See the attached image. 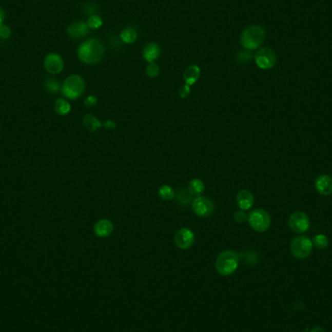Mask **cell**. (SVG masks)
<instances>
[{"label": "cell", "mask_w": 332, "mask_h": 332, "mask_svg": "<svg viewBox=\"0 0 332 332\" xmlns=\"http://www.w3.org/2000/svg\"><path fill=\"white\" fill-rule=\"evenodd\" d=\"M255 62L261 69L269 70L276 65L277 55L272 49L263 47L255 54Z\"/></svg>", "instance_id": "7"}, {"label": "cell", "mask_w": 332, "mask_h": 332, "mask_svg": "<svg viewBox=\"0 0 332 332\" xmlns=\"http://www.w3.org/2000/svg\"><path fill=\"white\" fill-rule=\"evenodd\" d=\"M104 46L97 39H90L82 43L78 49V57L86 64L99 63L104 55Z\"/></svg>", "instance_id": "1"}, {"label": "cell", "mask_w": 332, "mask_h": 332, "mask_svg": "<svg viewBox=\"0 0 332 332\" xmlns=\"http://www.w3.org/2000/svg\"><path fill=\"white\" fill-rule=\"evenodd\" d=\"M191 207L193 213L200 218H208L215 212L214 202L210 198L202 196L192 200Z\"/></svg>", "instance_id": "8"}, {"label": "cell", "mask_w": 332, "mask_h": 332, "mask_svg": "<svg viewBox=\"0 0 332 332\" xmlns=\"http://www.w3.org/2000/svg\"><path fill=\"white\" fill-rule=\"evenodd\" d=\"M239 256L231 250L222 251L216 260V270L222 276H229L238 268Z\"/></svg>", "instance_id": "3"}, {"label": "cell", "mask_w": 332, "mask_h": 332, "mask_svg": "<svg viewBox=\"0 0 332 332\" xmlns=\"http://www.w3.org/2000/svg\"><path fill=\"white\" fill-rule=\"evenodd\" d=\"M62 93L66 99H79L86 90V83L80 75H70L67 77L62 86Z\"/></svg>", "instance_id": "4"}, {"label": "cell", "mask_w": 332, "mask_h": 332, "mask_svg": "<svg viewBox=\"0 0 332 332\" xmlns=\"http://www.w3.org/2000/svg\"><path fill=\"white\" fill-rule=\"evenodd\" d=\"M46 89L51 93H56L62 88L60 87V84L56 80L54 79H48L45 83Z\"/></svg>", "instance_id": "27"}, {"label": "cell", "mask_w": 332, "mask_h": 332, "mask_svg": "<svg viewBox=\"0 0 332 332\" xmlns=\"http://www.w3.org/2000/svg\"><path fill=\"white\" fill-rule=\"evenodd\" d=\"M120 37L122 41L125 42L126 44H132L137 39V32L132 27H126L125 29H123Z\"/></svg>", "instance_id": "21"}, {"label": "cell", "mask_w": 332, "mask_h": 332, "mask_svg": "<svg viewBox=\"0 0 332 332\" xmlns=\"http://www.w3.org/2000/svg\"><path fill=\"white\" fill-rule=\"evenodd\" d=\"M176 197H177V200L180 204H182L184 206H187L192 200V196L189 193L188 189H180Z\"/></svg>", "instance_id": "24"}, {"label": "cell", "mask_w": 332, "mask_h": 332, "mask_svg": "<svg viewBox=\"0 0 332 332\" xmlns=\"http://www.w3.org/2000/svg\"><path fill=\"white\" fill-rule=\"evenodd\" d=\"M159 197L162 198V200L169 201L175 198V191L168 185H163L159 189Z\"/></svg>", "instance_id": "22"}, {"label": "cell", "mask_w": 332, "mask_h": 332, "mask_svg": "<svg viewBox=\"0 0 332 332\" xmlns=\"http://www.w3.org/2000/svg\"><path fill=\"white\" fill-rule=\"evenodd\" d=\"M315 188L322 196L328 197L332 194V178L326 174L318 176L315 181Z\"/></svg>", "instance_id": "13"}, {"label": "cell", "mask_w": 332, "mask_h": 332, "mask_svg": "<svg viewBox=\"0 0 332 332\" xmlns=\"http://www.w3.org/2000/svg\"><path fill=\"white\" fill-rule=\"evenodd\" d=\"M54 108L55 113L60 116L67 115L71 110V106H70L69 102L64 99H56L54 102Z\"/></svg>", "instance_id": "20"}, {"label": "cell", "mask_w": 332, "mask_h": 332, "mask_svg": "<svg viewBox=\"0 0 332 332\" xmlns=\"http://www.w3.org/2000/svg\"><path fill=\"white\" fill-rule=\"evenodd\" d=\"M234 220L235 222L239 223V224H242V223H245L246 221H248V216L246 215L245 211H237L234 213Z\"/></svg>", "instance_id": "29"}, {"label": "cell", "mask_w": 332, "mask_h": 332, "mask_svg": "<svg viewBox=\"0 0 332 332\" xmlns=\"http://www.w3.org/2000/svg\"><path fill=\"white\" fill-rule=\"evenodd\" d=\"M161 73V68L160 66L155 63H149L146 67V74L150 78H157Z\"/></svg>", "instance_id": "26"}, {"label": "cell", "mask_w": 332, "mask_h": 332, "mask_svg": "<svg viewBox=\"0 0 332 332\" xmlns=\"http://www.w3.org/2000/svg\"><path fill=\"white\" fill-rule=\"evenodd\" d=\"M312 242H313V246H315L316 248L323 250V249L327 248V246L329 244V240L326 235L321 233L317 234L316 236H314Z\"/></svg>", "instance_id": "23"}, {"label": "cell", "mask_w": 332, "mask_h": 332, "mask_svg": "<svg viewBox=\"0 0 332 332\" xmlns=\"http://www.w3.org/2000/svg\"><path fill=\"white\" fill-rule=\"evenodd\" d=\"M162 49L161 46L154 42H150L144 47L142 55L143 58L148 63H154L161 55Z\"/></svg>", "instance_id": "16"}, {"label": "cell", "mask_w": 332, "mask_h": 332, "mask_svg": "<svg viewBox=\"0 0 332 332\" xmlns=\"http://www.w3.org/2000/svg\"><path fill=\"white\" fill-rule=\"evenodd\" d=\"M104 126H106L108 129H114L116 127V124L112 121H107L105 124H104Z\"/></svg>", "instance_id": "33"}, {"label": "cell", "mask_w": 332, "mask_h": 332, "mask_svg": "<svg viewBox=\"0 0 332 332\" xmlns=\"http://www.w3.org/2000/svg\"><path fill=\"white\" fill-rule=\"evenodd\" d=\"M188 190L193 198H198L201 197V194L204 192L205 185L202 180L192 179L189 183Z\"/></svg>", "instance_id": "18"}, {"label": "cell", "mask_w": 332, "mask_h": 332, "mask_svg": "<svg viewBox=\"0 0 332 332\" xmlns=\"http://www.w3.org/2000/svg\"><path fill=\"white\" fill-rule=\"evenodd\" d=\"M87 25L90 29H97L99 27H102L103 21L99 15H91L87 21Z\"/></svg>", "instance_id": "25"}, {"label": "cell", "mask_w": 332, "mask_h": 332, "mask_svg": "<svg viewBox=\"0 0 332 332\" xmlns=\"http://www.w3.org/2000/svg\"><path fill=\"white\" fill-rule=\"evenodd\" d=\"M236 202L238 207L243 211H248L255 203L253 194L248 189H241L236 197Z\"/></svg>", "instance_id": "15"}, {"label": "cell", "mask_w": 332, "mask_h": 332, "mask_svg": "<svg viewBox=\"0 0 332 332\" xmlns=\"http://www.w3.org/2000/svg\"><path fill=\"white\" fill-rule=\"evenodd\" d=\"M311 332H325V330L322 327H315L311 330Z\"/></svg>", "instance_id": "34"}, {"label": "cell", "mask_w": 332, "mask_h": 332, "mask_svg": "<svg viewBox=\"0 0 332 332\" xmlns=\"http://www.w3.org/2000/svg\"><path fill=\"white\" fill-rule=\"evenodd\" d=\"M67 34L72 39H80L82 37H86L90 32V28L87 23L85 22H73L67 27Z\"/></svg>", "instance_id": "12"}, {"label": "cell", "mask_w": 332, "mask_h": 332, "mask_svg": "<svg viewBox=\"0 0 332 332\" xmlns=\"http://www.w3.org/2000/svg\"><path fill=\"white\" fill-rule=\"evenodd\" d=\"M96 102H97V99H96L95 96H93V95H90L89 97H87L86 100H85L86 106H89V107L94 106L96 104Z\"/></svg>", "instance_id": "31"}, {"label": "cell", "mask_w": 332, "mask_h": 332, "mask_svg": "<svg viewBox=\"0 0 332 332\" xmlns=\"http://www.w3.org/2000/svg\"><path fill=\"white\" fill-rule=\"evenodd\" d=\"M313 250V242L307 236H297L290 243V251L297 260H305Z\"/></svg>", "instance_id": "6"}, {"label": "cell", "mask_w": 332, "mask_h": 332, "mask_svg": "<svg viewBox=\"0 0 332 332\" xmlns=\"http://www.w3.org/2000/svg\"><path fill=\"white\" fill-rule=\"evenodd\" d=\"M266 37L265 29L261 26H250L246 27L240 35V43L241 45L249 50L253 51L261 48Z\"/></svg>", "instance_id": "2"}, {"label": "cell", "mask_w": 332, "mask_h": 332, "mask_svg": "<svg viewBox=\"0 0 332 332\" xmlns=\"http://www.w3.org/2000/svg\"><path fill=\"white\" fill-rule=\"evenodd\" d=\"M199 77H200V68L196 64L187 67L183 74L184 81L186 83V85H188L189 87L194 85L198 81Z\"/></svg>", "instance_id": "17"}, {"label": "cell", "mask_w": 332, "mask_h": 332, "mask_svg": "<svg viewBox=\"0 0 332 332\" xmlns=\"http://www.w3.org/2000/svg\"><path fill=\"white\" fill-rule=\"evenodd\" d=\"M44 67L46 71L49 72L50 74H53V75L60 74L64 68L63 57L55 53L47 54L44 60Z\"/></svg>", "instance_id": "11"}, {"label": "cell", "mask_w": 332, "mask_h": 332, "mask_svg": "<svg viewBox=\"0 0 332 332\" xmlns=\"http://www.w3.org/2000/svg\"><path fill=\"white\" fill-rule=\"evenodd\" d=\"M248 222L255 231L265 232L271 226V217L267 211L263 209H256L248 216Z\"/></svg>", "instance_id": "5"}, {"label": "cell", "mask_w": 332, "mask_h": 332, "mask_svg": "<svg viewBox=\"0 0 332 332\" xmlns=\"http://www.w3.org/2000/svg\"><path fill=\"white\" fill-rule=\"evenodd\" d=\"M5 18H6V14H5V11H4V9L0 6V26L2 25V24H4V21H5Z\"/></svg>", "instance_id": "32"}, {"label": "cell", "mask_w": 332, "mask_h": 332, "mask_svg": "<svg viewBox=\"0 0 332 332\" xmlns=\"http://www.w3.org/2000/svg\"><path fill=\"white\" fill-rule=\"evenodd\" d=\"M194 240H196V236L193 231L188 227L181 228L174 236L175 245L181 250L189 249L193 245Z\"/></svg>", "instance_id": "10"}, {"label": "cell", "mask_w": 332, "mask_h": 332, "mask_svg": "<svg viewBox=\"0 0 332 332\" xmlns=\"http://www.w3.org/2000/svg\"><path fill=\"white\" fill-rule=\"evenodd\" d=\"M189 93H190V87L188 86V85H185L184 87L180 88V97H182V99H186V97H188V96H189Z\"/></svg>", "instance_id": "30"}, {"label": "cell", "mask_w": 332, "mask_h": 332, "mask_svg": "<svg viewBox=\"0 0 332 332\" xmlns=\"http://www.w3.org/2000/svg\"><path fill=\"white\" fill-rule=\"evenodd\" d=\"M289 228L297 233H304L310 227V219L303 212H295L288 219Z\"/></svg>", "instance_id": "9"}, {"label": "cell", "mask_w": 332, "mask_h": 332, "mask_svg": "<svg viewBox=\"0 0 332 332\" xmlns=\"http://www.w3.org/2000/svg\"><path fill=\"white\" fill-rule=\"evenodd\" d=\"M94 234L99 238H107L114 231V225L107 219L99 220L93 226Z\"/></svg>", "instance_id": "14"}, {"label": "cell", "mask_w": 332, "mask_h": 332, "mask_svg": "<svg viewBox=\"0 0 332 332\" xmlns=\"http://www.w3.org/2000/svg\"><path fill=\"white\" fill-rule=\"evenodd\" d=\"M11 33H12V31L8 26H6L4 24H2L0 26V38L1 39H8L11 36Z\"/></svg>", "instance_id": "28"}, {"label": "cell", "mask_w": 332, "mask_h": 332, "mask_svg": "<svg viewBox=\"0 0 332 332\" xmlns=\"http://www.w3.org/2000/svg\"><path fill=\"white\" fill-rule=\"evenodd\" d=\"M83 125L90 132H95L102 126V124L99 119L94 117L93 115H90V114H88L83 118Z\"/></svg>", "instance_id": "19"}]
</instances>
